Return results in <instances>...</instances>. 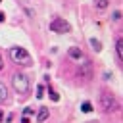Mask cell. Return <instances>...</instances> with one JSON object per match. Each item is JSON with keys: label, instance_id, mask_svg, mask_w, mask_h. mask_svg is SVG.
<instances>
[{"label": "cell", "instance_id": "8fae6325", "mask_svg": "<svg viewBox=\"0 0 123 123\" xmlns=\"http://www.w3.org/2000/svg\"><path fill=\"white\" fill-rule=\"evenodd\" d=\"M108 4H110V0H96V8H100V10H106Z\"/></svg>", "mask_w": 123, "mask_h": 123}, {"label": "cell", "instance_id": "2e32d148", "mask_svg": "<svg viewBox=\"0 0 123 123\" xmlns=\"http://www.w3.org/2000/svg\"><path fill=\"white\" fill-rule=\"evenodd\" d=\"M4 69V62H2V56H0V71Z\"/></svg>", "mask_w": 123, "mask_h": 123}, {"label": "cell", "instance_id": "7a4b0ae2", "mask_svg": "<svg viewBox=\"0 0 123 123\" xmlns=\"http://www.w3.org/2000/svg\"><path fill=\"white\" fill-rule=\"evenodd\" d=\"M12 85H13V88H15V92H17V94H21V96L29 94L31 83H29L27 75H23V73H17V75H13V79H12Z\"/></svg>", "mask_w": 123, "mask_h": 123}, {"label": "cell", "instance_id": "ba28073f", "mask_svg": "<svg viewBox=\"0 0 123 123\" xmlns=\"http://www.w3.org/2000/svg\"><path fill=\"white\" fill-rule=\"evenodd\" d=\"M6 98H8V88H6L4 83H0V104H4Z\"/></svg>", "mask_w": 123, "mask_h": 123}, {"label": "cell", "instance_id": "ac0fdd59", "mask_svg": "<svg viewBox=\"0 0 123 123\" xmlns=\"http://www.w3.org/2000/svg\"><path fill=\"white\" fill-rule=\"evenodd\" d=\"M21 123H29V119H27V117H23V119H21Z\"/></svg>", "mask_w": 123, "mask_h": 123}, {"label": "cell", "instance_id": "5bb4252c", "mask_svg": "<svg viewBox=\"0 0 123 123\" xmlns=\"http://www.w3.org/2000/svg\"><path fill=\"white\" fill-rule=\"evenodd\" d=\"M113 19H115V21H119V19H121V12H119V10H117V12H113Z\"/></svg>", "mask_w": 123, "mask_h": 123}, {"label": "cell", "instance_id": "3957f363", "mask_svg": "<svg viewBox=\"0 0 123 123\" xmlns=\"http://www.w3.org/2000/svg\"><path fill=\"white\" fill-rule=\"evenodd\" d=\"M100 104H102V110L108 111V113L117 110V100H115L113 92H110V90H104V92H102V96H100Z\"/></svg>", "mask_w": 123, "mask_h": 123}, {"label": "cell", "instance_id": "ffe728a7", "mask_svg": "<svg viewBox=\"0 0 123 123\" xmlns=\"http://www.w3.org/2000/svg\"><path fill=\"white\" fill-rule=\"evenodd\" d=\"M0 2H2V0H0Z\"/></svg>", "mask_w": 123, "mask_h": 123}, {"label": "cell", "instance_id": "277c9868", "mask_svg": "<svg viewBox=\"0 0 123 123\" xmlns=\"http://www.w3.org/2000/svg\"><path fill=\"white\" fill-rule=\"evenodd\" d=\"M50 31L52 33H69L71 31V25L63 19V17H54L50 21Z\"/></svg>", "mask_w": 123, "mask_h": 123}, {"label": "cell", "instance_id": "9c48e42d", "mask_svg": "<svg viewBox=\"0 0 123 123\" xmlns=\"http://www.w3.org/2000/svg\"><path fill=\"white\" fill-rule=\"evenodd\" d=\"M81 110H83L85 113H90V111H92V104H90V102H83V104H81Z\"/></svg>", "mask_w": 123, "mask_h": 123}, {"label": "cell", "instance_id": "8992f818", "mask_svg": "<svg viewBox=\"0 0 123 123\" xmlns=\"http://www.w3.org/2000/svg\"><path fill=\"white\" fill-rule=\"evenodd\" d=\"M48 115H50L48 108H40V110H38V115H37V121H38V123H42V121H46V119H48Z\"/></svg>", "mask_w": 123, "mask_h": 123}, {"label": "cell", "instance_id": "9a60e30c", "mask_svg": "<svg viewBox=\"0 0 123 123\" xmlns=\"http://www.w3.org/2000/svg\"><path fill=\"white\" fill-rule=\"evenodd\" d=\"M23 113H25V115H33V110H31V108H27V110H25Z\"/></svg>", "mask_w": 123, "mask_h": 123}, {"label": "cell", "instance_id": "4fadbf2b", "mask_svg": "<svg viewBox=\"0 0 123 123\" xmlns=\"http://www.w3.org/2000/svg\"><path fill=\"white\" fill-rule=\"evenodd\" d=\"M42 92H44V86H42V85H38V86H37V98H42V96H44Z\"/></svg>", "mask_w": 123, "mask_h": 123}, {"label": "cell", "instance_id": "d6986e66", "mask_svg": "<svg viewBox=\"0 0 123 123\" xmlns=\"http://www.w3.org/2000/svg\"><path fill=\"white\" fill-rule=\"evenodd\" d=\"M0 119H2V110H0Z\"/></svg>", "mask_w": 123, "mask_h": 123}, {"label": "cell", "instance_id": "30bf717a", "mask_svg": "<svg viewBox=\"0 0 123 123\" xmlns=\"http://www.w3.org/2000/svg\"><path fill=\"white\" fill-rule=\"evenodd\" d=\"M90 44H92V48H94L96 52H100V50H102V44H100V40H96V38H90Z\"/></svg>", "mask_w": 123, "mask_h": 123}, {"label": "cell", "instance_id": "5b68a950", "mask_svg": "<svg viewBox=\"0 0 123 123\" xmlns=\"http://www.w3.org/2000/svg\"><path fill=\"white\" fill-rule=\"evenodd\" d=\"M115 54H117V62L121 63L123 62V40L121 38H117V42H115Z\"/></svg>", "mask_w": 123, "mask_h": 123}, {"label": "cell", "instance_id": "e0dca14e", "mask_svg": "<svg viewBox=\"0 0 123 123\" xmlns=\"http://www.w3.org/2000/svg\"><path fill=\"white\" fill-rule=\"evenodd\" d=\"M4 19H6V15H4L2 12H0V21H4Z\"/></svg>", "mask_w": 123, "mask_h": 123}, {"label": "cell", "instance_id": "6da1fadb", "mask_svg": "<svg viewBox=\"0 0 123 123\" xmlns=\"http://www.w3.org/2000/svg\"><path fill=\"white\" fill-rule=\"evenodd\" d=\"M10 58H12L15 63H19V65H25V67L33 65V58H31V54H29L25 48H21V46H13V48H10Z\"/></svg>", "mask_w": 123, "mask_h": 123}, {"label": "cell", "instance_id": "7c38bea8", "mask_svg": "<svg viewBox=\"0 0 123 123\" xmlns=\"http://www.w3.org/2000/svg\"><path fill=\"white\" fill-rule=\"evenodd\" d=\"M48 94H50V98H52L54 102H58V100H60V94H58L56 90H52V88H48Z\"/></svg>", "mask_w": 123, "mask_h": 123}, {"label": "cell", "instance_id": "52a82bcc", "mask_svg": "<svg viewBox=\"0 0 123 123\" xmlns=\"http://www.w3.org/2000/svg\"><path fill=\"white\" fill-rule=\"evenodd\" d=\"M69 58H73V60H79V62H81L85 56H83V52H81L79 48H69Z\"/></svg>", "mask_w": 123, "mask_h": 123}]
</instances>
